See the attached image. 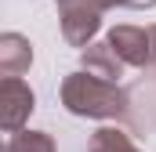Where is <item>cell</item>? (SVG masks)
<instances>
[{
  "label": "cell",
  "instance_id": "obj_1",
  "mask_svg": "<svg viewBox=\"0 0 156 152\" xmlns=\"http://www.w3.org/2000/svg\"><path fill=\"white\" fill-rule=\"evenodd\" d=\"M62 105L73 116H87V119H120L127 109V94L120 83H105L80 69L62 80Z\"/></svg>",
  "mask_w": 156,
  "mask_h": 152
},
{
  "label": "cell",
  "instance_id": "obj_2",
  "mask_svg": "<svg viewBox=\"0 0 156 152\" xmlns=\"http://www.w3.org/2000/svg\"><path fill=\"white\" fill-rule=\"evenodd\" d=\"M37 109V94L33 87L22 80V76H7L0 80V130L11 134V130H22L26 119Z\"/></svg>",
  "mask_w": 156,
  "mask_h": 152
},
{
  "label": "cell",
  "instance_id": "obj_3",
  "mask_svg": "<svg viewBox=\"0 0 156 152\" xmlns=\"http://www.w3.org/2000/svg\"><path fill=\"white\" fill-rule=\"evenodd\" d=\"M105 43L123 62V69H149L153 65V40H149V29H142V26H116L105 36Z\"/></svg>",
  "mask_w": 156,
  "mask_h": 152
},
{
  "label": "cell",
  "instance_id": "obj_4",
  "mask_svg": "<svg viewBox=\"0 0 156 152\" xmlns=\"http://www.w3.org/2000/svg\"><path fill=\"white\" fill-rule=\"evenodd\" d=\"M123 94H127L123 119L134 130H156V80H138Z\"/></svg>",
  "mask_w": 156,
  "mask_h": 152
},
{
  "label": "cell",
  "instance_id": "obj_5",
  "mask_svg": "<svg viewBox=\"0 0 156 152\" xmlns=\"http://www.w3.org/2000/svg\"><path fill=\"white\" fill-rule=\"evenodd\" d=\"M98 26H102V11L98 7H87V4L62 7V36H66V43H73V47L94 43Z\"/></svg>",
  "mask_w": 156,
  "mask_h": 152
},
{
  "label": "cell",
  "instance_id": "obj_6",
  "mask_svg": "<svg viewBox=\"0 0 156 152\" xmlns=\"http://www.w3.org/2000/svg\"><path fill=\"white\" fill-rule=\"evenodd\" d=\"M33 65V43L22 33H0V80L22 76Z\"/></svg>",
  "mask_w": 156,
  "mask_h": 152
},
{
  "label": "cell",
  "instance_id": "obj_7",
  "mask_svg": "<svg viewBox=\"0 0 156 152\" xmlns=\"http://www.w3.org/2000/svg\"><path fill=\"white\" fill-rule=\"evenodd\" d=\"M80 65H83L87 76H98V80H105V83H120V76H123V62L113 54V47H109L105 40L87 43L83 54H80Z\"/></svg>",
  "mask_w": 156,
  "mask_h": 152
},
{
  "label": "cell",
  "instance_id": "obj_8",
  "mask_svg": "<svg viewBox=\"0 0 156 152\" xmlns=\"http://www.w3.org/2000/svg\"><path fill=\"white\" fill-rule=\"evenodd\" d=\"M0 152H55V138L47 130H0Z\"/></svg>",
  "mask_w": 156,
  "mask_h": 152
},
{
  "label": "cell",
  "instance_id": "obj_9",
  "mask_svg": "<svg viewBox=\"0 0 156 152\" xmlns=\"http://www.w3.org/2000/svg\"><path fill=\"white\" fill-rule=\"evenodd\" d=\"M87 152H142V149L134 145V138H131L127 130H120V127H102V130L91 134Z\"/></svg>",
  "mask_w": 156,
  "mask_h": 152
},
{
  "label": "cell",
  "instance_id": "obj_10",
  "mask_svg": "<svg viewBox=\"0 0 156 152\" xmlns=\"http://www.w3.org/2000/svg\"><path fill=\"white\" fill-rule=\"evenodd\" d=\"M105 7H134V11H142V7H156V0H105Z\"/></svg>",
  "mask_w": 156,
  "mask_h": 152
},
{
  "label": "cell",
  "instance_id": "obj_11",
  "mask_svg": "<svg viewBox=\"0 0 156 152\" xmlns=\"http://www.w3.org/2000/svg\"><path fill=\"white\" fill-rule=\"evenodd\" d=\"M149 40H153V65H156V26H149Z\"/></svg>",
  "mask_w": 156,
  "mask_h": 152
}]
</instances>
